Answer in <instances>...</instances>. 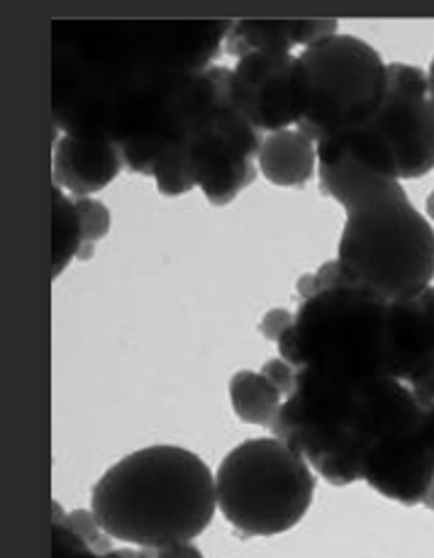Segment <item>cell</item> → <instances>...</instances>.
I'll return each instance as SVG.
<instances>
[{"label":"cell","instance_id":"24","mask_svg":"<svg viewBox=\"0 0 434 558\" xmlns=\"http://www.w3.org/2000/svg\"><path fill=\"white\" fill-rule=\"evenodd\" d=\"M425 213H427L430 220L434 222V191L427 195V201H425Z\"/></svg>","mask_w":434,"mask_h":558},{"label":"cell","instance_id":"11","mask_svg":"<svg viewBox=\"0 0 434 558\" xmlns=\"http://www.w3.org/2000/svg\"><path fill=\"white\" fill-rule=\"evenodd\" d=\"M390 376L420 392L434 384V286L388 303Z\"/></svg>","mask_w":434,"mask_h":558},{"label":"cell","instance_id":"21","mask_svg":"<svg viewBox=\"0 0 434 558\" xmlns=\"http://www.w3.org/2000/svg\"><path fill=\"white\" fill-rule=\"evenodd\" d=\"M293 323H296V313H291V310H286V307H274L264 315L260 332L268 339V342L278 344V339H281L288 329L293 327Z\"/></svg>","mask_w":434,"mask_h":558},{"label":"cell","instance_id":"22","mask_svg":"<svg viewBox=\"0 0 434 558\" xmlns=\"http://www.w3.org/2000/svg\"><path fill=\"white\" fill-rule=\"evenodd\" d=\"M154 558H205V556L198 546L189 542V544H173V546H164V549H154Z\"/></svg>","mask_w":434,"mask_h":558},{"label":"cell","instance_id":"4","mask_svg":"<svg viewBox=\"0 0 434 558\" xmlns=\"http://www.w3.org/2000/svg\"><path fill=\"white\" fill-rule=\"evenodd\" d=\"M276 347L296 368H315L349 384L388 378V303L359 286L327 288L301 301L293 327Z\"/></svg>","mask_w":434,"mask_h":558},{"label":"cell","instance_id":"3","mask_svg":"<svg viewBox=\"0 0 434 558\" xmlns=\"http://www.w3.org/2000/svg\"><path fill=\"white\" fill-rule=\"evenodd\" d=\"M169 137L189 154L195 183L215 208L230 205L260 175L264 137L237 108L232 69L208 66L183 81L171 102Z\"/></svg>","mask_w":434,"mask_h":558},{"label":"cell","instance_id":"14","mask_svg":"<svg viewBox=\"0 0 434 558\" xmlns=\"http://www.w3.org/2000/svg\"><path fill=\"white\" fill-rule=\"evenodd\" d=\"M260 171L268 183L301 189L317 171L315 142L298 130L266 134L260 151Z\"/></svg>","mask_w":434,"mask_h":558},{"label":"cell","instance_id":"7","mask_svg":"<svg viewBox=\"0 0 434 558\" xmlns=\"http://www.w3.org/2000/svg\"><path fill=\"white\" fill-rule=\"evenodd\" d=\"M301 61L308 76V112L296 130L313 140L320 154L364 128L384 106L388 64L364 39L339 33L303 49Z\"/></svg>","mask_w":434,"mask_h":558},{"label":"cell","instance_id":"17","mask_svg":"<svg viewBox=\"0 0 434 558\" xmlns=\"http://www.w3.org/2000/svg\"><path fill=\"white\" fill-rule=\"evenodd\" d=\"M152 179L157 181V191L164 198H179V195L198 189L191 159L181 144H171L169 149L159 154L157 163H154Z\"/></svg>","mask_w":434,"mask_h":558},{"label":"cell","instance_id":"12","mask_svg":"<svg viewBox=\"0 0 434 558\" xmlns=\"http://www.w3.org/2000/svg\"><path fill=\"white\" fill-rule=\"evenodd\" d=\"M125 169L120 144L103 137L61 134L55 144V185L76 198H91Z\"/></svg>","mask_w":434,"mask_h":558},{"label":"cell","instance_id":"15","mask_svg":"<svg viewBox=\"0 0 434 558\" xmlns=\"http://www.w3.org/2000/svg\"><path fill=\"white\" fill-rule=\"evenodd\" d=\"M284 392L274 388L256 371H237L230 380V402L234 415L246 425L272 427L284 405Z\"/></svg>","mask_w":434,"mask_h":558},{"label":"cell","instance_id":"26","mask_svg":"<svg viewBox=\"0 0 434 558\" xmlns=\"http://www.w3.org/2000/svg\"><path fill=\"white\" fill-rule=\"evenodd\" d=\"M422 505H425V508H427V510H432V512H434V485H432V488H430V493H427V498H425V502H422Z\"/></svg>","mask_w":434,"mask_h":558},{"label":"cell","instance_id":"20","mask_svg":"<svg viewBox=\"0 0 434 558\" xmlns=\"http://www.w3.org/2000/svg\"><path fill=\"white\" fill-rule=\"evenodd\" d=\"M260 374L272 384L274 388H278L284 392V398H288L293 392L296 386V378H298V368L293 364H288L286 359L276 356V359H268L266 364L262 366Z\"/></svg>","mask_w":434,"mask_h":558},{"label":"cell","instance_id":"9","mask_svg":"<svg viewBox=\"0 0 434 558\" xmlns=\"http://www.w3.org/2000/svg\"><path fill=\"white\" fill-rule=\"evenodd\" d=\"M351 151L369 169L396 181H418L434 171V98L427 74L412 64H388L384 106L364 128L337 147L320 151V163H333Z\"/></svg>","mask_w":434,"mask_h":558},{"label":"cell","instance_id":"13","mask_svg":"<svg viewBox=\"0 0 434 558\" xmlns=\"http://www.w3.org/2000/svg\"><path fill=\"white\" fill-rule=\"evenodd\" d=\"M337 20H237L225 37V51L237 59L246 54H291L293 47H313L337 35Z\"/></svg>","mask_w":434,"mask_h":558},{"label":"cell","instance_id":"8","mask_svg":"<svg viewBox=\"0 0 434 558\" xmlns=\"http://www.w3.org/2000/svg\"><path fill=\"white\" fill-rule=\"evenodd\" d=\"M420 400L398 378H378L364 390L361 481L384 498L415 508L434 485V449L422 429Z\"/></svg>","mask_w":434,"mask_h":558},{"label":"cell","instance_id":"23","mask_svg":"<svg viewBox=\"0 0 434 558\" xmlns=\"http://www.w3.org/2000/svg\"><path fill=\"white\" fill-rule=\"evenodd\" d=\"M422 410H425V417H422V429H425V439L434 449V398L427 400L425 405H422Z\"/></svg>","mask_w":434,"mask_h":558},{"label":"cell","instance_id":"18","mask_svg":"<svg viewBox=\"0 0 434 558\" xmlns=\"http://www.w3.org/2000/svg\"><path fill=\"white\" fill-rule=\"evenodd\" d=\"M337 286H354V283H351V278L347 276L342 264H339L335 258V262H327V264L320 266L317 271L298 278L296 293H298V298H301V301H305V298H310V295H315L320 291H327V288H337Z\"/></svg>","mask_w":434,"mask_h":558},{"label":"cell","instance_id":"5","mask_svg":"<svg viewBox=\"0 0 434 558\" xmlns=\"http://www.w3.org/2000/svg\"><path fill=\"white\" fill-rule=\"evenodd\" d=\"M217 508L244 536H276L301 524L315 498L310 463L276 437L234 447L215 473Z\"/></svg>","mask_w":434,"mask_h":558},{"label":"cell","instance_id":"6","mask_svg":"<svg viewBox=\"0 0 434 558\" xmlns=\"http://www.w3.org/2000/svg\"><path fill=\"white\" fill-rule=\"evenodd\" d=\"M366 386L315 368H298L293 392L284 400L268 432L301 453L329 485L357 483L364 459L361 415Z\"/></svg>","mask_w":434,"mask_h":558},{"label":"cell","instance_id":"1","mask_svg":"<svg viewBox=\"0 0 434 558\" xmlns=\"http://www.w3.org/2000/svg\"><path fill=\"white\" fill-rule=\"evenodd\" d=\"M217 510L215 475L198 453L157 444L130 453L100 475L91 512L110 539L140 549L189 544Z\"/></svg>","mask_w":434,"mask_h":558},{"label":"cell","instance_id":"25","mask_svg":"<svg viewBox=\"0 0 434 558\" xmlns=\"http://www.w3.org/2000/svg\"><path fill=\"white\" fill-rule=\"evenodd\" d=\"M427 84H430V93H432V98H434V59H432V64H430V71H427Z\"/></svg>","mask_w":434,"mask_h":558},{"label":"cell","instance_id":"10","mask_svg":"<svg viewBox=\"0 0 434 558\" xmlns=\"http://www.w3.org/2000/svg\"><path fill=\"white\" fill-rule=\"evenodd\" d=\"M237 108L260 132L298 128L308 112V76L296 54H246L232 69Z\"/></svg>","mask_w":434,"mask_h":558},{"label":"cell","instance_id":"19","mask_svg":"<svg viewBox=\"0 0 434 558\" xmlns=\"http://www.w3.org/2000/svg\"><path fill=\"white\" fill-rule=\"evenodd\" d=\"M76 210L81 215V225H84V246H93L96 242H100L103 236H108L110 232V210L108 205H103L100 201L93 198H76Z\"/></svg>","mask_w":434,"mask_h":558},{"label":"cell","instance_id":"16","mask_svg":"<svg viewBox=\"0 0 434 558\" xmlns=\"http://www.w3.org/2000/svg\"><path fill=\"white\" fill-rule=\"evenodd\" d=\"M81 250H84V225L74 195L51 185V276L59 278L64 274Z\"/></svg>","mask_w":434,"mask_h":558},{"label":"cell","instance_id":"2","mask_svg":"<svg viewBox=\"0 0 434 558\" xmlns=\"http://www.w3.org/2000/svg\"><path fill=\"white\" fill-rule=\"evenodd\" d=\"M337 246L351 283L386 303L427 291L434 281V230L396 179L374 175L345 205Z\"/></svg>","mask_w":434,"mask_h":558}]
</instances>
